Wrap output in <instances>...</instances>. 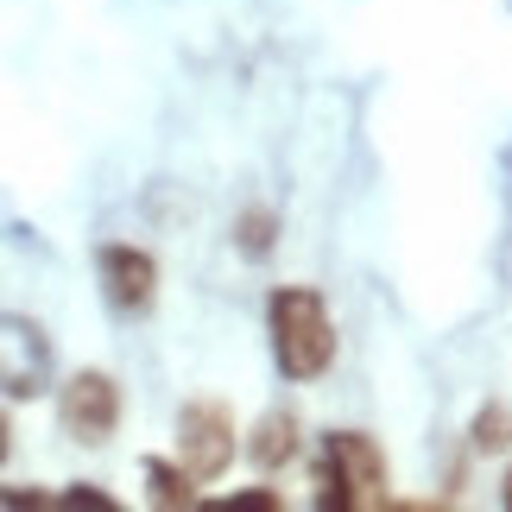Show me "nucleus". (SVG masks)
I'll use <instances>...</instances> for the list:
<instances>
[{
	"label": "nucleus",
	"instance_id": "1",
	"mask_svg": "<svg viewBox=\"0 0 512 512\" xmlns=\"http://www.w3.org/2000/svg\"><path fill=\"white\" fill-rule=\"evenodd\" d=\"M266 329H272V361H279L285 380H317L336 361V323H329V304L310 285L272 291Z\"/></svg>",
	"mask_w": 512,
	"mask_h": 512
},
{
	"label": "nucleus",
	"instance_id": "2",
	"mask_svg": "<svg viewBox=\"0 0 512 512\" xmlns=\"http://www.w3.org/2000/svg\"><path fill=\"white\" fill-rule=\"evenodd\" d=\"M386 456L367 430H329L323 443V506H342V512H373L386 506Z\"/></svg>",
	"mask_w": 512,
	"mask_h": 512
},
{
	"label": "nucleus",
	"instance_id": "3",
	"mask_svg": "<svg viewBox=\"0 0 512 512\" xmlns=\"http://www.w3.org/2000/svg\"><path fill=\"white\" fill-rule=\"evenodd\" d=\"M177 462H184L196 481L228 475V462H234V418H228V405L196 399V405L177 411Z\"/></svg>",
	"mask_w": 512,
	"mask_h": 512
},
{
	"label": "nucleus",
	"instance_id": "4",
	"mask_svg": "<svg viewBox=\"0 0 512 512\" xmlns=\"http://www.w3.org/2000/svg\"><path fill=\"white\" fill-rule=\"evenodd\" d=\"M57 418H64V430L76 443H108L114 437V424H121V386L108 380V373H95V367H83V373H70L64 386H57Z\"/></svg>",
	"mask_w": 512,
	"mask_h": 512
},
{
	"label": "nucleus",
	"instance_id": "5",
	"mask_svg": "<svg viewBox=\"0 0 512 512\" xmlns=\"http://www.w3.org/2000/svg\"><path fill=\"white\" fill-rule=\"evenodd\" d=\"M51 336L32 317H0V392L7 399H38L51 386Z\"/></svg>",
	"mask_w": 512,
	"mask_h": 512
},
{
	"label": "nucleus",
	"instance_id": "6",
	"mask_svg": "<svg viewBox=\"0 0 512 512\" xmlns=\"http://www.w3.org/2000/svg\"><path fill=\"white\" fill-rule=\"evenodd\" d=\"M95 279H102V298L114 317H146L152 298H159V266H152L146 247H102L95 253Z\"/></svg>",
	"mask_w": 512,
	"mask_h": 512
},
{
	"label": "nucleus",
	"instance_id": "7",
	"mask_svg": "<svg viewBox=\"0 0 512 512\" xmlns=\"http://www.w3.org/2000/svg\"><path fill=\"white\" fill-rule=\"evenodd\" d=\"M247 456L260 468L291 462V456H298V418H291V411H266V418L253 424V437H247Z\"/></svg>",
	"mask_w": 512,
	"mask_h": 512
},
{
	"label": "nucleus",
	"instance_id": "8",
	"mask_svg": "<svg viewBox=\"0 0 512 512\" xmlns=\"http://www.w3.org/2000/svg\"><path fill=\"white\" fill-rule=\"evenodd\" d=\"M196 475L184 462H165V456H146V500L152 506H196Z\"/></svg>",
	"mask_w": 512,
	"mask_h": 512
},
{
	"label": "nucleus",
	"instance_id": "9",
	"mask_svg": "<svg viewBox=\"0 0 512 512\" xmlns=\"http://www.w3.org/2000/svg\"><path fill=\"white\" fill-rule=\"evenodd\" d=\"M512 443V411L506 405H487L475 418V449H506Z\"/></svg>",
	"mask_w": 512,
	"mask_h": 512
},
{
	"label": "nucleus",
	"instance_id": "10",
	"mask_svg": "<svg viewBox=\"0 0 512 512\" xmlns=\"http://www.w3.org/2000/svg\"><path fill=\"white\" fill-rule=\"evenodd\" d=\"M241 241H247V253H266L272 247V215H247V234H241Z\"/></svg>",
	"mask_w": 512,
	"mask_h": 512
},
{
	"label": "nucleus",
	"instance_id": "11",
	"mask_svg": "<svg viewBox=\"0 0 512 512\" xmlns=\"http://www.w3.org/2000/svg\"><path fill=\"white\" fill-rule=\"evenodd\" d=\"M222 512H234V506H260V512H272L279 506V494H228V500H215Z\"/></svg>",
	"mask_w": 512,
	"mask_h": 512
},
{
	"label": "nucleus",
	"instance_id": "12",
	"mask_svg": "<svg viewBox=\"0 0 512 512\" xmlns=\"http://www.w3.org/2000/svg\"><path fill=\"white\" fill-rule=\"evenodd\" d=\"M7 449H13V424H7V411H0V462H7Z\"/></svg>",
	"mask_w": 512,
	"mask_h": 512
},
{
	"label": "nucleus",
	"instance_id": "13",
	"mask_svg": "<svg viewBox=\"0 0 512 512\" xmlns=\"http://www.w3.org/2000/svg\"><path fill=\"white\" fill-rule=\"evenodd\" d=\"M500 500H506V512H512V475H506V494H500Z\"/></svg>",
	"mask_w": 512,
	"mask_h": 512
}]
</instances>
